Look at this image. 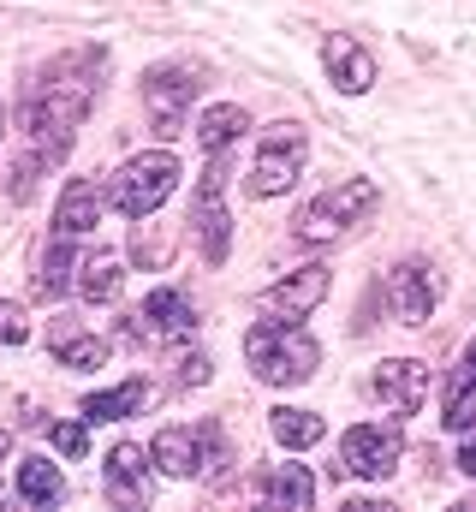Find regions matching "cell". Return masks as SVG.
Masks as SVG:
<instances>
[{"mask_svg": "<svg viewBox=\"0 0 476 512\" xmlns=\"http://www.w3.org/2000/svg\"><path fill=\"white\" fill-rule=\"evenodd\" d=\"M244 358L256 370V382L268 387H298L316 376L322 364V346L304 334V322H256L244 334Z\"/></svg>", "mask_w": 476, "mask_h": 512, "instance_id": "obj_1", "label": "cell"}, {"mask_svg": "<svg viewBox=\"0 0 476 512\" xmlns=\"http://www.w3.org/2000/svg\"><path fill=\"white\" fill-rule=\"evenodd\" d=\"M173 185H179V161H173L167 149H149V155H131L114 173L108 203H114L125 221H143V215H155V209L173 197Z\"/></svg>", "mask_w": 476, "mask_h": 512, "instance_id": "obj_2", "label": "cell"}, {"mask_svg": "<svg viewBox=\"0 0 476 512\" xmlns=\"http://www.w3.org/2000/svg\"><path fill=\"white\" fill-rule=\"evenodd\" d=\"M381 203V191H375V179H340L334 191H322L310 209H304V221H298V233L304 239H334V233H346L357 227L369 209Z\"/></svg>", "mask_w": 476, "mask_h": 512, "instance_id": "obj_3", "label": "cell"}, {"mask_svg": "<svg viewBox=\"0 0 476 512\" xmlns=\"http://www.w3.org/2000/svg\"><path fill=\"white\" fill-rule=\"evenodd\" d=\"M304 155H310L304 131H298V126H274L268 137H262V149H256V167H250V197H280V191H292V185H298Z\"/></svg>", "mask_w": 476, "mask_h": 512, "instance_id": "obj_4", "label": "cell"}, {"mask_svg": "<svg viewBox=\"0 0 476 512\" xmlns=\"http://www.w3.org/2000/svg\"><path fill=\"white\" fill-rule=\"evenodd\" d=\"M346 471L352 477H369V483H381V477H393L399 471V453H405V429L399 423H357L346 429Z\"/></svg>", "mask_w": 476, "mask_h": 512, "instance_id": "obj_5", "label": "cell"}, {"mask_svg": "<svg viewBox=\"0 0 476 512\" xmlns=\"http://www.w3.org/2000/svg\"><path fill=\"white\" fill-rule=\"evenodd\" d=\"M191 96H197L191 66H155V72L143 78V108H149V120H155L161 137H179V131H185Z\"/></svg>", "mask_w": 476, "mask_h": 512, "instance_id": "obj_6", "label": "cell"}, {"mask_svg": "<svg viewBox=\"0 0 476 512\" xmlns=\"http://www.w3.org/2000/svg\"><path fill=\"white\" fill-rule=\"evenodd\" d=\"M221 185H227V161L215 155L203 185H197V203H191V227H197V245L209 262H227V251H233V221L221 209Z\"/></svg>", "mask_w": 476, "mask_h": 512, "instance_id": "obj_7", "label": "cell"}, {"mask_svg": "<svg viewBox=\"0 0 476 512\" xmlns=\"http://www.w3.org/2000/svg\"><path fill=\"white\" fill-rule=\"evenodd\" d=\"M322 298H328V268H322V262H310V268L286 274L280 286H268L256 304H262V316H280V322H304V316H310Z\"/></svg>", "mask_w": 476, "mask_h": 512, "instance_id": "obj_8", "label": "cell"}, {"mask_svg": "<svg viewBox=\"0 0 476 512\" xmlns=\"http://www.w3.org/2000/svg\"><path fill=\"white\" fill-rule=\"evenodd\" d=\"M375 393H381V405H393L399 417H411V411H423V399H429V364H411V358H393V364H381L375 370Z\"/></svg>", "mask_w": 476, "mask_h": 512, "instance_id": "obj_9", "label": "cell"}, {"mask_svg": "<svg viewBox=\"0 0 476 512\" xmlns=\"http://www.w3.org/2000/svg\"><path fill=\"white\" fill-rule=\"evenodd\" d=\"M149 465L155 459H143V447L137 441H119L114 453H108V501L114 507H143L149 501Z\"/></svg>", "mask_w": 476, "mask_h": 512, "instance_id": "obj_10", "label": "cell"}, {"mask_svg": "<svg viewBox=\"0 0 476 512\" xmlns=\"http://www.w3.org/2000/svg\"><path fill=\"white\" fill-rule=\"evenodd\" d=\"M387 298H393V316H399L405 328H423V322H429V310H435V274H429L423 262H399V268H393Z\"/></svg>", "mask_w": 476, "mask_h": 512, "instance_id": "obj_11", "label": "cell"}, {"mask_svg": "<svg viewBox=\"0 0 476 512\" xmlns=\"http://www.w3.org/2000/svg\"><path fill=\"white\" fill-rule=\"evenodd\" d=\"M149 459H155V471L161 477H203V429H161L155 435V447H149Z\"/></svg>", "mask_w": 476, "mask_h": 512, "instance_id": "obj_12", "label": "cell"}, {"mask_svg": "<svg viewBox=\"0 0 476 512\" xmlns=\"http://www.w3.org/2000/svg\"><path fill=\"white\" fill-rule=\"evenodd\" d=\"M96 221H102V185L96 179H66L60 209H54V227L66 239H84V233H96Z\"/></svg>", "mask_w": 476, "mask_h": 512, "instance_id": "obj_13", "label": "cell"}, {"mask_svg": "<svg viewBox=\"0 0 476 512\" xmlns=\"http://www.w3.org/2000/svg\"><path fill=\"white\" fill-rule=\"evenodd\" d=\"M256 495L268 501V507H292V512H304L310 501H316V483H310V471L304 465H274L262 483H256Z\"/></svg>", "mask_w": 476, "mask_h": 512, "instance_id": "obj_14", "label": "cell"}, {"mask_svg": "<svg viewBox=\"0 0 476 512\" xmlns=\"http://www.w3.org/2000/svg\"><path fill=\"white\" fill-rule=\"evenodd\" d=\"M328 72H334V84H340L346 96H363V90L375 84V60H369V48H357V42H346V36L328 42Z\"/></svg>", "mask_w": 476, "mask_h": 512, "instance_id": "obj_15", "label": "cell"}, {"mask_svg": "<svg viewBox=\"0 0 476 512\" xmlns=\"http://www.w3.org/2000/svg\"><path fill=\"white\" fill-rule=\"evenodd\" d=\"M441 423L453 435H471L476 429V364L465 358L453 376H447V399H441Z\"/></svg>", "mask_w": 476, "mask_h": 512, "instance_id": "obj_16", "label": "cell"}, {"mask_svg": "<svg viewBox=\"0 0 476 512\" xmlns=\"http://www.w3.org/2000/svg\"><path fill=\"white\" fill-rule=\"evenodd\" d=\"M149 399H155L149 382H119L114 393H90V399H84V417H90V423H119V417H137Z\"/></svg>", "mask_w": 476, "mask_h": 512, "instance_id": "obj_17", "label": "cell"}, {"mask_svg": "<svg viewBox=\"0 0 476 512\" xmlns=\"http://www.w3.org/2000/svg\"><path fill=\"white\" fill-rule=\"evenodd\" d=\"M268 429H274V441H280V447H292V453H304V447H316V441L328 435V423H322L316 411H292V405L268 411Z\"/></svg>", "mask_w": 476, "mask_h": 512, "instance_id": "obj_18", "label": "cell"}, {"mask_svg": "<svg viewBox=\"0 0 476 512\" xmlns=\"http://www.w3.org/2000/svg\"><path fill=\"white\" fill-rule=\"evenodd\" d=\"M18 495H24L30 507H54V501H66V477L36 453V459H24V465H18Z\"/></svg>", "mask_w": 476, "mask_h": 512, "instance_id": "obj_19", "label": "cell"}, {"mask_svg": "<svg viewBox=\"0 0 476 512\" xmlns=\"http://www.w3.org/2000/svg\"><path fill=\"white\" fill-rule=\"evenodd\" d=\"M72 268H84V262H78V245L60 233V239L48 245V256H42V274H36V298H60V292L72 286Z\"/></svg>", "mask_w": 476, "mask_h": 512, "instance_id": "obj_20", "label": "cell"}, {"mask_svg": "<svg viewBox=\"0 0 476 512\" xmlns=\"http://www.w3.org/2000/svg\"><path fill=\"white\" fill-rule=\"evenodd\" d=\"M238 131H250V114H244L238 102H221V108H209V114L197 120V143H203L209 155H221Z\"/></svg>", "mask_w": 476, "mask_h": 512, "instance_id": "obj_21", "label": "cell"}, {"mask_svg": "<svg viewBox=\"0 0 476 512\" xmlns=\"http://www.w3.org/2000/svg\"><path fill=\"white\" fill-rule=\"evenodd\" d=\"M78 292H84L90 304H114L119 292H125V268H119L114 256H90V262L78 268Z\"/></svg>", "mask_w": 476, "mask_h": 512, "instance_id": "obj_22", "label": "cell"}, {"mask_svg": "<svg viewBox=\"0 0 476 512\" xmlns=\"http://www.w3.org/2000/svg\"><path fill=\"white\" fill-rule=\"evenodd\" d=\"M143 322H155V328L179 334V328H191V298H185L179 286H161V292H149V298H143Z\"/></svg>", "mask_w": 476, "mask_h": 512, "instance_id": "obj_23", "label": "cell"}, {"mask_svg": "<svg viewBox=\"0 0 476 512\" xmlns=\"http://www.w3.org/2000/svg\"><path fill=\"white\" fill-rule=\"evenodd\" d=\"M54 358H60L66 370H102V364H108V340H96V334H72V340L54 346Z\"/></svg>", "mask_w": 476, "mask_h": 512, "instance_id": "obj_24", "label": "cell"}, {"mask_svg": "<svg viewBox=\"0 0 476 512\" xmlns=\"http://www.w3.org/2000/svg\"><path fill=\"white\" fill-rule=\"evenodd\" d=\"M131 256H137L143 268H161V262L173 256V233H167V227H137V233H131Z\"/></svg>", "mask_w": 476, "mask_h": 512, "instance_id": "obj_25", "label": "cell"}, {"mask_svg": "<svg viewBox=\"0 0 476 512\" xmlns=\"http://www.w3.org/2000/svg\"><path fill=\"white\" fill-rule=\"evenodd\" d=\"M48 441L66 453V459H84V447H90V435H84V423H54L48 429Z\"/></svg>", "mask_w": 476, "mask_h": 512, "instance_id": "obj_26", "label": "cell"}, {"mask_svg": "<svg viewBox=\"0 0 476 512\" xmlns=\"http://www.w3.org/2000/svg\"><path fill=\"white\" fill-rule=\"evenodd\" d=\"M24 340H30L24 310H18V304H0V346H24Z\"/></svg>", "mask_w": 476, "mask_h": 512, "instance_id": "obj_27", "label": "cell"}, {"mask_svg": "<svg viewBox=\"0 0 476 512\" xmlns=\"http://www.w3.org/2000/svg\"><path fill=\"white\" fill-rule=\"evenodd\" d=\"M179 382L203 387V382H209V358H203V352H179Z\"/></svg>", "mask_w": 476, "mask_h": 512, "instance_id": "obj_28", "label": "cell"}, {"mask_svg": "<svg viewBox=\"0 0 476 512\" xmlns=\"http://www.w3.org/2000/svg\"><path fill=\"white\" fill-rule=\"evenodd\" d=\"M459 471H465V477H476V435L465 441V453H459Z\"/></svg>", "mask_w": 476, "mask_h": 512, "instance_id": "obj_29", "label": "cell"}, {"mask_svg": "<svg viewBox=\"0 0 476 512\" xmlns=\"http://www.w3.org/2000/svg\"><path fill=\"white\" fill-rule=\"evenodd\" d=\"M6 447H12V435H6V429H0V459H6Z\"/></svg>", "mask_w": 476, "mask_h": 512, "instance_id": "obj_30", "label": "cell"}, {"mask_svg": "<svg viewBox=\"0 0 476 512\" xmlns=\"http://www.w3.org/2000/svg\"><path fill=\"white\" fill-rule=\"evenodd\" d=\"M465 358H471V364H476V340H471V346H465Z\"/></svg>", "mask_w": 476, "mask_h": 512, "instance_id": "obj_31", "label": "cell"}, {"mask_svg": "<svg viewBox=\"0 0 476 512\" xmlns=\"http://www.w3.org/2000/svg\"><path fill=\"white\" fill-rule=\"evenodd\" d=\"M0 126H6V114H0Z\"/></svg>", "mask_w": 476, "mask_h": 512, "instance_id": "obj_32", "label": "cell"}]
</instances>
